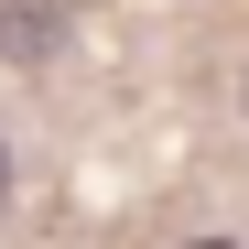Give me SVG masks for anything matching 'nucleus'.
I'll list each match as a JSON object with an SVG mask.
<instances>
[{
  "label": "nucleus",
  "instance_id": "f257e3e1",
  "mask_svg": "<svg viewBox=\"0 0 249 249\" xmlns=\"http://www.w3.org/2000/svg\"><path fill=\"white\" fill-rule=\"evenodd\" d=\"M0 54H54V0H0Z\"/></svg>",
  "mask_w": 249,
  "mask_h": 249
},
{
  "label": "nucleus",
  "instance_id": "f03ea898",
  "mask_svg": "<svg viewBox=\"0 0 249 249\" xmlns=\"http://www.w3.org/2000/svg\"><path fill=\"white\" fill-rule=\"evenodd\" d=\"M0 195H11V152H0Z\"/></svg>",
  "mask_w": 249,
  "mask_h": 249
},
{
  "label": "nucleus",
  "instance_id": "7ed1b4c3",
  "mask_svg": "<svg viewBox=\"0 0 249 249\" xmlns=\"http://www.w3.org/2000/svg\"><path fill=\"white\" fill-rule=\"evenodd\" d=\"M195 249H228V238H195Z\"/></svg>",
  "mask_w": 249,
  "mask_h": 249
}]
</instances>
